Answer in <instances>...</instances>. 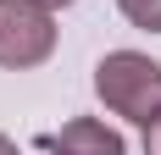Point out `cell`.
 I'll return each mask as SVG.
<instances>
[{
	"instance_id": "cell-1",
	"label": "cell",
	"mask_w": 161,
	"mask_h": 155,
	"mask_svg": "<svg viewBox=\"0 0 161 155\" xmlns=\"http://www.w3.org/2000/svg\"><path fill=\"white\" fill-rule=\"evenodd\" d=\"M95 94L106 100V111L150 127L161 116V61H150L139 50H111L95 67Z\"/></svg>"
},
{
	"instance_id": "cell-2",
	"label": "cell",
	"mask_w": 161,
	"mask_h": 155,
	"mask_svg": "<svg viewBox=\"0 0 161 155\" xmlns=\"http://www.w3.org/2000/svg\"><path fill=\"white\" fill-rule=\"evenodd\" d=\"M56 50V17L39 0H0V67L28 72Z\"/></svg>"
},
{
	"instance_id": "cell-3",
	"label": "cell",
	"mask_w": 161,
	"mask_h": 155,
	"mask_svg": "<svg viewBox=\"0 0 161 155\" xmlns=\"http://www.w3.org/2000/svg\"><path fill=\"white\" fill-rule=\"evenodd\" d=\"M45 150H50V155H128V144H122L117 127L95 122V116H72L61 133L45 139Z\"/></svg>"
},
{
	"instance_id": "cell-4",
	"label": "cell",
	"mask_w": 161,
	"mask_h": 155,
	"mask_svg": "<svg viewBox=\"0 0 161 155\" xmlns=\"http://www.w3.org/2000/svg\"><path fill=\"white\" fill-rule=\"evenodd\" d=\"M117 6H122V17H128L133 28L161 33V0H117Z\"/></svg>"
},
{
	"instance_id": "cell-5",
	"label": "cell",
	"mask_w": 161,
	"mask_h": 155,
	"mask_svg": "<svg viewBox=\"0 0 161 155\" xmlns=\"http://www.w3.org/2000/svg\"><path fill=\"white\" fill-rule=\"evenodd\" d=\"M145 155H161V116L145 127Z\"/></svg>"
},
{
	"instance_id": "cell-6",
	"label": "cell",
	"mask_w": 161,
	"mask_h": 155,
	"mask_svg": "<svg viewBox=\"0 0 161 155\" xmlns=\"http://www.w3.org/2000/svg\"><path fill=\"white\" fill-rule=\"evenodd\" d=\"M0 155H22V150H17V144L6 139V133H0Z\"/></svg>"
},
{
	"instance_id": "cell-7",
	"label": "cell",
	"mask_w": 161,
	"mask_h": 155,
	"mask_svg": "<svg viewBox=\"0 0 161 155\" xmlns=\"http://www.w3.org/2000/svg\"><path fill=\"white\" fill-rule=\"evenodd\" d=\"M39 6H50V11H56V6H72V0H39Z\"/></svg>"
}]
</instances>
